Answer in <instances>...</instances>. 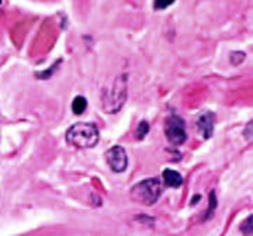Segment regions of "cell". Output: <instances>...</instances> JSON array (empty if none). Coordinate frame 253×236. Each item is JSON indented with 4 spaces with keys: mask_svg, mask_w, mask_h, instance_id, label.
Here are the masks:
<instances>
[{
    "mask_svg": "<svg viewBox=\"0 0 253 236\" xmlns=\"http://www.w3.org/2000/svg\"><path fill=\"white\" fill-rule=\"evenodd\" d=\"M67 142L76 148H93L99 142V130L92 122H78L67 131Z\"/></svg>",
    "mask_w": 253,
    "mask_h": 236,
    "instance_id": "1",
    "label": "cell"
},
{
    "mask_svg": "<svg viewBox=\"0 0 253 236\" xmlns=\"http://www.w3.org/2000/svg\"><path fill=\"white\" fill-rule=\"evenodd\" d=\"M163 193V184L159 179H145L141 183L135 184L131 188V198L142 205L155 204Z\"/></svg>",
    "mask_w": 253,
    "mask_h": 236,
    "instance_id": "2",
    "label": "cell"
},
{
    "mask_svg": "<svg viewBox=\"0 0 253 236\" xmlns=\"http://www.w3.org/2000/svg\"><path fill=\"white\" fill-rule=\"evenodd\" d=\"M127 100V76L122 75L113 82V86L103 94V107L107 113L114 114Z\"/></svg>",
    "mask_w": 253,
    "mask_h": 236,
    "instance_id": "3",
    "label": "cell"
},
{
    "mask_svg": "<svg viewBox=\"0 0 253 236\" xmlns=\"http://www.w3.org/2000/svg\"><path fill=\"white\" fill-rule=\"evenodd\" d=\"M165 132H166V138L170 144L173 145H183L187 139L186 125L183 118L179 116H169L166 119V125H165Z\"/></svg>",
    "mask_w": 253,
    "mask_h": 236,
    "instance_id": "4",
    "label": "cell"
},
{
    "mask_svg": "<svg viewBox=\"0 0 253 236\" xmlns=\"http://www.w3.org/2000/svg\"><path fill=\"white\" fill-rule=\"evenodd\" d=\"M106 160L108 166L111 168V170L116 173H121L127 169L128 166V156L127 152L122 146H113L106 152Z\"/></svg>",
    "mask_w": 253,
    "mask_h": 236,
    "instance_id": "5",
    "label": "cell"
},
{
    "mask_svg": "<svg viewBox=\"0 0 253 236\" xmlns=\"http://www.w3.org/2000/svg\"><path fill=\"white\" fill-rule=\"evenodd\" d=\"M197 128L200 130V132L202 134V136L205 139H208L211 135H213L214 131V116L207 111V113H202L199 119H197Z\"/></svg>",
    "mask_w": 253,
    "mask_h": 236,
    "instance_id": "6",
    "label": "cell"
},
{
    "mask_svg": "<svg viewBox=\"0 0 253 236\" xmlns=\"http://www.w3.org/2000/svg\"><path fill=\"white\" fill-rule=\"evenodd\" d=\"M162 179H163V183L166 184L168 187H173L177 188L183 184V177L180 173H177L176 170L172 169H165L162 173Z\"/></svg>",
    "mask_w": 253,
    "mask_h": 236,
    "instance_id": "7",
    "label": "cell"
},
{
    "mask_svg": "<svg viewBox=\"0 0 253 236\" xmlns=\"http://www.w3.org/2000/svg\"><path fill=\"white\" fill-rule=\"evenodd\" d=\"M87 108V100L83 97V96H76L72 101V111L76 114V116H80L84 113V110Z\"/></svg>",
    "mask_w": 253,
    "mask_h": 236,
    "instance_id": "8",
    "label": "cell"
},
{
    "mask_svg": "<svg viewBox=\"0 0 253 236\" xmlns=\"http://www.w3.org/2000/svg\"><path fill=\"white\" fill-rule=\"evenodd\" d=\"M149 122L147 121H141L138 124V130H136V139H144L147 136V134L149 132Z\"/></svg>",
    "mask_w": 253,
    "mask_h": 236,
    "instance_id": "9",
    "label": "cell"
},
{
    "mask_svg": "<svg viewBox=\"0 0 253 236\" xmlns=\"http://www.w3.org/2000/svg\"><path fill=\"white\" fill-rule=\"evenodd\" d=\"M252 215L251 217H248L243 222H242V225H240V232L243 234L245 236H252Z\"/></svg>",
    "mask_w": 253,
    "mask_h": 236,
    "instance_id": "10",
    "label": "cell"
},
{
    "mask_svg": "<svg viewBox=\"0 0 253 236\" xmlns=\"http://www.w3.org/2000/svg\"><path fill=\"white\" fill-rule=\"evenodd\" d=\"M245 52H239V51H235V52L231 53V56H229V59H231V64L232 65H239L242 64L243 61H245Z\"/></svg>",
    "mask_w": 253,
    "mask_h": 236,
    "instance_id": "11",
    "label": "cell"
},
{
    "mask_svg": "<svg viewBox=\"0 0 253 236\" xmlns=\"http://www.w3.org/2000/svg\"><path fill=\"white\" fill-rule=\"evenodd\" d=\"M210 200H211V205H210V210H208V212H207L208 217H207L205 219H208V218L211 217V212H213L214 208L217 207V200H215V193H214V191H211V194H210Z\"/></svg>",
    "mask_w": 253,
    "mask_h": 236,
    "instance_id": "12",
    "label": "cell"
},
{
    "mask_svg": "<svg viewBox=\"0 0 253 236\" xmlns=\"http://www.w3.org/2000/svg\"><path fill=\"white\" fill-rule=\"evenodd\" d=\"M245 135H246V139H248V141H252V122H251V124H248Z\"/></svg>",
    "mask_w": 253,
    "mask_h": 236,
    "instance_id": "13",
    "label": "cell"
},
{
    "mask_svg": "<svg viewBox=\"0 0 253 236\" xmlns=\"http://www.w3.org/2000/svg\"><path fill=\"white\" fill-rule=\"evenodd\" d=\"M169 4H170V3H166V4H165V3H155V7H156V9H165V7L169 6Z\"/></svg>",
    "mask_w": 253,
    "mask_h": 236,
    "instance_id": "14",
    "label": "cell"
}]
</instances>
